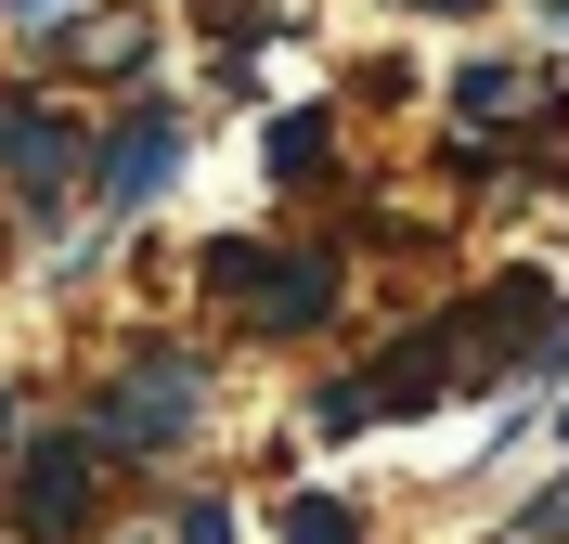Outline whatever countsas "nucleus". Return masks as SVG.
<instances>
[{
    "label": "nucleus",
    "instance_id": "1a4fd4ad",
    "mask_svg": "<svg viewBox=\"0 0 569 544\" xmlns=\"http://www.w3.org/2000/svg\"><path fill=\"white\" fill-rule=\"evenodd\" d=\"M272 169H284V181L323 169V117H284V130H272Z\"/></svg>",
    "mask_w": 569,
    "mask_h": 544
},
{
    "label": "nucleus",
    "instance_id": "ddd939ff",
    "mask_svg": "<svg viewBox=\"0 0 569 544\" xmlns=\"http://www.w3.org/2000/svg\"><path fill=\"white\" fill-rule=\"evenodd\" d=\"M13 13H66V0H13Z\"/></svg>",
    "mask_w": 569,
    "mask_h": 544
},
{
    "label": "nucleus",
    "instance_id": "0eeeda50",
    "mask_svg": "<svg viewBox=\"0 0 569 544\" xmlns=\"http://www.w3.org/2000/svg\"><path fill=\"white\" fill-rule=\"evenodd\" d=\"M376 415H389V402H376V376H337V389L311 402V428H323V441H362Z\"/></svg>",
    "mask_w": 569,
    "mask_h": 544
},
{
    "label": "nucleus",
    "instance_id": "20e7f679",
    "mask_svg": "<svg viewBox=\"0 0 569 544\" xmlns=\"http://www.w3.org/2000/svg\"><path fill=\"white\" fill-rule=\"evenodd\" d=\"M169 169H181V117H169V105H130V130L104 144V169H91V181H104V208H142Z\"/></svg>",
    "mask_w": 569,
    "mask_h": 544
},
{
    "label": "nucleus",
    "instance_id": "f03ea898",
    "mask_svg": "<svg viewBox=\"0 0 569 544\" xmlns=\"http://www.w3.org/2000/svg\"><path fill=\"white\" fill-rule=\"evenodd\" d=\"M91 479H104V441L78 428V441H39L27 479H13V532L27 544H66L78 518H91Z\"/></svg>",
    "mask_w": 569,
    "mask_h": 544
},
{
    "label": "nucleus",
    "instance_id": "9b49d317",
    "mask_svg": "<svg viewBox=\"0 0 569 544\" xmlns=\"http://www.w3.org/2000/svg\"><path fill=\"white\" fill-rule=\"evenodd\" d=\"M505 105H518V78H505V66H466V117H479V130H492Z\"/></svg>",
    "mask_w": 569,
    "mask_h": 544
},
{
    "label": "nucleus",
    "instance_id": "f8f14e48",
    "mask_svg": "<svg viewBox=\"0 0 569 544\" xmlns=\"http://www.w3.org/2000/svg\"><path fill=\"white\" fill-rule=\"evenodd\" d=\"M169 544H233V506H181V518H169Z\"/></svg>",
    "mask_w": 569,
    "mask_h": 544
},
{
    "label": "nucleus",
    "instance_id": "7ed1b4c3",
    "mask_svg": "<svg viewBox=\"0 0 569 544\" xmlns=\"http://www.w3.org/2000/svg\"><path fill=\"white\" fill-rule=\"evenodd\" d=\"M0 169H13V195H66V181H78V117L0 105Z\"/></svg>",
    "mask_w": 569,
    "mask_h": 544
},
{
    "label": "nucleus",
    "instance_id": "423d86ee",
    "mask_svg": "<svg viewBox=\"0 0 569 544\" xmlns=\"http://www.w3.org/2000/svg\"><path fill=\"white\" fill-rule=\"evenodd\" d=\"M52 52H66V66H91V78H117V66H142V52H156V27H142V13H104V27H66Z\"/></svg>",
    "mask_w": 569,
    "mask_h": 544
},
{
    "label": "nucleus",
    "instance_id": "4468645a",
    "mask_svg": "<svg viewBox=\"0 0 569 544\" xmlns=\"http://www.w3.org/2000/svg\"><path fill=\"white\" fill-rule=\"evenodd\" d=\"M557 27H569V13H557Z\"/></svg>",
    "mask_w": 569,
    "mask_h": 544
},
{
    "label": "nucleus",
    "instance_id": "9d476101",
    "mask_svg": "<svg viewBox=\"0 0 569 544\" xmlns=\"http://www.w3.org/2000/svg\"><path fill=\"white\" fill-rule=\"evenodd\" d=\"M518 544H569V479H557V493H531V506H518Z\"/></svg>",
    "mask_w": 569,
    "mask_h": 544
},
{
    "label": "nucleus",
    "instance_id": "39448f33",
    "mask_svg": "<svg viewBox=\"0 0 569 544\" xmlns=\"http://www.w3.org/2000/svg\"><path fill=\"white\" fill-rule=\"evenodd\" d=\"M247 311H259L272 337L323 325V311H337V259H259V273H247Z\"/></svg>",
    "mask_w": 569,
    "mask_h": 544
},
{
    "label": "nucleus",
    "instance_id": "f257e3e1",
    "mask_svg": "<svg viewBox=\"0 0 569 544\" xmlns=\"http://www.w3.org/2000/svg\"><path fill=\"white\" fill-rule=\"evenodd\" d=\"M194 402H208V376H194V350H156V363H130L104 389V415H91V441L104 454H169L181 428H194Z\"/></svg>",
    "mask_w": 569,
    "mask_h": 544
},
{
    "label": "nucleus",
    "instance_id": "6e6552de",
    "mask_svg": "<svg viewBox=\"0 0 569 544\" xmlns=\"http://www.w3.org/2000/svg\"><path fill=\"white\" fill-rule=\"evenodd\" d=\"M362 518L350 506H323V493H298V506H284V544H350Z\"/></svg>",
    "mask_w": 569,
    "mask_h": 544
}]
</instances>
